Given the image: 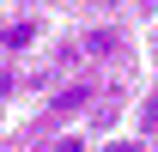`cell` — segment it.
Listing matches in <instances>:
<instances>
[{
	"label": "cell",
	"mask_w": 158,
	"mask_h": 152,
	"mask_svg": "<svg viewBox=\"0 0 158 152\" xmlns=\"http://www.w3.org/2000/svg\"><path fill=\"white\" fill-rule=\"evenodd\" d=\"M91 97H98V85H67L61 97H49V116H73V110H85Z\"/></svg>",
	"instance_id": "1"
},
{
	"label": "cell",
	"mask_w": 158,
	"mask_h": 152,
	"mask_svg": "<svg viewBox=\"0 0 158 152\" xmlns=\"http://www.w3.org/2000/svg\"><path fill=\"white\" fill-rule=\"evenodd\" d=\"M116 49H122L116 31H91V37H85V55H116Z\"/></svg>",
	"instance_id": "2"
},
{
	"label": "cell",
	"mask_w": 158,
	"mask_h": 152,
	"mask_svg": "<svg viewBox=\"0 0 158 152\" xmlns=\"http://www.w3.org/2000/svg\"><path fill=\"white\" fill-rule=\"evenodd\" d=\"M55 152H85V140H79V134H61V140H55Z\"/></svg>",
	"instance_id": "3"
}]
</instances>
